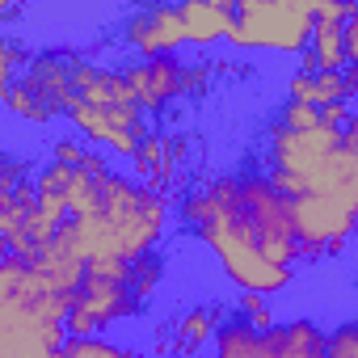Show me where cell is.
<instances>
[{
    "label": "cell",
    "mask_w": 358,
    "mask_h": 358,
    "mask_svg": "<svg viewBox=\"0 0 358 358\" xmlns=\"http://www.w3.org/2000/svg\"><path fill=\"white\" fill-rule=\"evenodd\" d=\"M350 114H354V106H345V101H341V106H324V110H320V122L333 127V131H345Z\"/></svg>",
    "instance_id": "obj_22"
},
{
    "label": "cell",
    "mask_w": 358,
    "mask_h": 358,
    "mask_svg": "<svg viewBox=\"0 0 358 358\" xmlns=\"http://www.w3.org/2000/svg\"><path fill=\"white\" fill-rule=\"evenodd\" d=\"M274 122H278V127H287V131H312V127H320V110H316V106H303V101H287V97H282V106L274 110Z\"/></svg>",
    "instance_id": "obj_19"
},
{
    "label": "cell",
    "mask_w": 358,
    "mask_h": 358,
    "mask_svg": "<svg viewBox=\"0 0 358 358\" xmlns=\"http://www.w3.org/2000/svg\"><path fill=\"white\" fill-rule=\"evenodd\" d=\"M93 143H85L80 135H55L51 148H47V160H59V164H89L93 160Z\"/></svg>",
    "instance_id": "obj_18"
},
{
    "label": "cell",
    "mask_w": 358,
    "mask_h": 358,
    "mask_svg": "<svg viewBox=\"0 0 358 358\" xmlns=\"http://www.w3.org/2000/svg\"><path fill=\"white\" fill-rule=\"evenodd\" d=\"M345 13H350V5L345 0H316L312 5V17H316V26H312V55H316V64H320V72H345L350 64H345V43H341V26H345Z\"/></svg>",
    "instance_id": "obj_13"
},
{
    "label": "cell",
    "mask_w": 358,
    "mask_h": 358,
    "mask_svg": "<svg viewBox=\"0 0 358 358\" xmlns=\"http://www.w3.org/2000/svg\"><path fill=\"white\" fill-rule=\"evenodd\" d=\"M262 173L282 199L358 194V156L341 143V131L324 122L312 131H287L270 118L262 143Z\"/></svg>",
    "instance_id": "obj_2"
},
{
    "label": "cell",
    "mask_w": 358,
    "mask_h": 358,
    "mask_svg": "<svg viewBox=\"0 0 358 358\" xmlns=\"http://www.w3.org/2000/svg\"><path fill=\"white\" fill-rule=\"evenodd\" d=\"M127 85L135 93V101L143 106V114H164L169 106H177L182 97H194L207 89L211 68L207 59L186 64L182 55H160V59H131L122 64Z\"/></svg>",
    "instance_id": "obj_8"
},
{
    "label": "cell",
    "mask_w": 358,
    "mask_h": 358,
    "mask_svg": "<svg viewBox=\"0 0 358 358\" xmlns=\"http://www.w3.org/2000/svg\"><path fill=\"white\" fill-rule=\"evenodd\" d=\"M341 43H345V64L358 68V0L345 13V26H341Z\"/></svg>",
    "instance_id": "obj_21"
},
{
    "label": "cell",
    "mask_w": 358,
    "mask_h": 358,
    "mask_svg": "<svg viewBox=\"0 0 358 358\" xmlns=\"http://www.w3.org/2000/svg\"><path fill=\"white\" fill-rule=\"evenodd\" d=\"M312 5L303 0H241L228 34L232 51H270V55H303L312 47Z\"/></svg>",
    "instance_id": "obj_4"
},
{
    "label": "cell",
    "mask_w": 358,
    "mask_h": 358,
    "mask_svg": "<svg viewBox=\"0 0 358 358\" xmlns=\"http://www.w3.org/2000/svg\"><path fill=\"white\" fill-rule=\"evenodd\" d=\"M282 93H287V101H303V106H316V110L341 106V101L350 106V97H345V76H341V72H299V68H291Z\"/></svg>",
    "instance_id": "obj_14"
},
{
    "label": "cell",
    "mask_w": 358,
    "mask_h": 358,
    "mask_svg": "<svg viewBox=\"0 0 358 358\" xmlns=\"http://www.w3.org/2000/svg\"><path fill=\"white\" fill-rule=\"evenodd\" d=\"M291 224L303 266L341 257L358 236V194H308L291 199Z\"/></svg>",
    "instance_id": "obj_7"
},
{
    "label": "cell",
    "mask_w": 358,
    "mask_h": 358,
    "mask_svg": "<svg viewBox=\"0 0 358 358\" xmlns=\"http://www.w3.org/2000/svg\"><path fill=\"white\" fill-rule=\"evenodd\" d=\"M139 312L143 303L131 291V262H97L85 270L64 329L68 337H106L114 324H127Z\"/></svg>",
    "instance_id": "obj_5"
},
{
    "label": "cell",
    "mask_w": 358,
    "mask_h": 358,
    "mask_svg": "<svg viewBox=\"0 0 358 358\" xmlns=\"http://www.w3.org/2000/svg\"><path fill=\"white\" fill-rule=\"evenodd\" d=\"M324 358H358V316H354V320H341V324L329 329Z\"/></svg>",
    "instance_id": "obj_20"
},
{
    "label": "cell",
    "mask_w": 358,
    "mask_h": 358,
    "mask_svg": "<svg viewBox=\"0 0 358 358\" xmlns=\"http://www.w3.org/2000/svg\"><path fill=\"white\" fill-rule=\"evenodd\" d=\"M329 333L312 316L278 320L274 329H253L245 320H228L211 345V358H324Z\"/></svg>",
    "instance_id": "obj_6"
},
{
    "label": "cell",
    "mask_w": 358,
    "mask_h": 358,
    "mask_svg": "<svg viewBox=\"0 0 358 358\" xmlns=\"http://www.w3.org/2000/svg\"><path fill=\"white\" fill-rule=\"evenodd\" d=\"M236 320H245V324H253V329H274L278 324V316H274V303L266 299V295H253V291H236Z\"/></svg>",
    "instance_id": "obj_17"
},
{
    "label": "cell",
    "mask_w": 358,
    "mask_h": 358,
    "mask_svg": "<svg viewBox=\"0 0 358 358\" xmlns=\"http://www.w3.org/2000/svg\"><path fill=\"white\" fill-rule=\"evenodd\" d=\"M68 127L85 143H93L97 152L106 148L110 156H122V160H131L152 135L148 114H143V106L135 101V93L127 85V72L110 68V64H97L89 55L76 68Z\"/></svg>",
    "instance_id": "obj_3"
},
{
    "label": "cell",
    "mask_w": 358,
    "mask_h": 358,
    "mask_svg": "<svg viewBox=\"0 0 358 358\" xmlns=\"http://www.w3.org/2000/svg\"><path fill=\"white\" fill-rule=\"evenodd\" d=\"M236 316V308L228 299H207V303H190L186 312H177L160 337H156V350L160 358H199L207 345H215L220 329Z\"/></svg>",
    "instance_id": "obj_10"
},
{
    "label": "cell",
    "mask_w": 358,
    "mask_h": 358,
    "mask_svg": "<svg viewBox=\"0 0 358 358\" xmlns=\"http://www.w3.org/2000/svg\"><path fill=\"white\" fill-rule=\"evenodd\" d=\"M80 59H85V55H80L76 47H43V51H34V59L26 64L22 85H26L55 118H68V110H72V85H76Z\"/></svg>",
    "instance_id": "obj_11"
},
{
    "label": "cell",
    "mask_w": 358,
    "mask_h": 358,
    "mask_svg": "<svg viewBox=\"0 0 358 358\" xmlns=\"http://www.w3.org/2000/svg\"><path fill=\"white\" fill-rule=\"evenodd\" d=\"M0 93H5V110H9V118H13V122H22V127H30V131H34V127L43 131V127H51V122H55V114H51V110H47V106H43V101L22 85V80H13L9 89H0Z\"/></svg>",
    "instance_id": "obj_16"
},
{
    "label": "cell",
    "mask_w": 358,
    "mask_h": 358,
    "mask_svg": "<svg viewBox=\"0 0 358 358\" xmlns=\"http://www.w3.org/2000/svg\"><path fill=\"white\" fill-rule=\"evenodd\" d=\"M177 228L186 236H194L215 266L224 270V278L236 291H253V295H282L295 287V270L274 266L270 249H266V232L245 199V177L236 173H211L182 194L177 203Z\"/></svg>",
    "instance_id": "obj_1"
},
{
    "label": "cell",
    "mask_w": 358,
    "mask_h": 358,
    "mask_svg": "<svg viewBox=\"0 0 358 358\" xmlns=\"http://www.w3.org/2000/svg\"><path fill=\"white\" fill-rule=\"evenodd\" d=\"M341 143L358 156V106H354V114H350V122H345V131H341Z\"/></svg>",
    "instance_id": "obj_23"
},
{
    "label": "cell",
    "mask_w": 358,
    "mask_h": 358,
    "mask_svg": "<svg viewBox=\"0 0 358 358\" xmlns=\"http://www.w3.org/2000/svg\"><path fill=\"white\" fill-rule=\"evenodd\" d=\"M118 43L127 51H135V59H160V55H177L186 43V22L177 5H143L131 9L118 26Z\"/></svg>",
    "instance_id": "obj_9"
},
{
    "label": "cell",
    "mask_w": 358,
    "mask_h": 358,
    "mask_svg": "<svg viewBox=\"0 0 358 358\" xmlns=\"http://www.w3.org/2000/svg\"><path fill=\"white\" fill-rule=\"evenodd\" d=\"M186 22V43L199 51H211L220 43H228L232 22H236V5L232 0H190V5H177Z\"/></svg>",
    "instance_id": "obj_12"
},
{
    "label": "cell",
    "mask_w": 358,
    "mask_h": 358,
    "mask_svg": "<svg viewBox=\"0 0 358 358\" xmlns=\"http://www.w3.org/2000/svg\"><path fill=\"white\" fill-rule=\"evenodd\" d=\"M164 278H169V257H164L160 249L148 253V257H139V262H131V291H135V299L143 303V312H148L152 299L160 295Z\"/></svg>",
    "instance_id": "obj_15"
}]
</instances>
